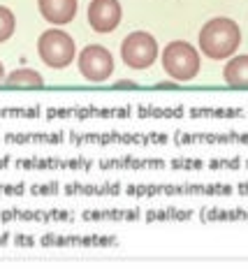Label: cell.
Returning a JSON list of instances; mask_svg holds the SVG:
<instances>
[{
    "label": "cell",
    "instance_id": "1",
    "mask_svg": "<svg viewBox=\"0 0 248 278\" xmlns=\"http://www.w3.org/2000/svg\"><path fill=\"white\" fill-rule=\"evenodd\" d=\"M241 44V31L236 21L227 17L211 19L202 26L200 31V51L206 58L213 61H223L236 54V49Z\"/></svg>",
    "mask_w": 248,
    "mask_h": 278
},
{
    "label": "cell",
    "instance_id": "2",
    "mask_svg": "<svg viewBox=\"0 0 248 278\" xmlns=\"http://www.w3.org/2000/svg\"><path fill=\"white\" fill-rule=\"evenodd\" d=\"M163 67L174 81H193L200 74V51L190 42L174 40L163 49Z\"/></svg>",
    "mask_w": 248,
    "mask_h": 278
},
{
    "label": "cell",
    "instance_id": "3",
    "mask_svg": "<svg viewBox=\"0 0 248 278\" xmlns=\"http://www.w3.org/2000/svg\"><path fill=\"white\" fill-rule=\"evenodd\" d=\"M37 54L54 70H63L77 58L74 40L61 28H49L37 40Z\"/></svg>",
    "mask_w": 248,
    "mask_h": 278
},
{
    "label": "cell",
    "instance_id": "4",
    "mask_svg": "<svg viewBox=\"0 0 248 278\" xmlns=\"http://www.w3.org/2000/svg\"><path fill=\"white\" fill-rule=\"evenodd\" d=\"M121 58L133 70H146L158 61V42L151 33L135 31L123 40Z\"/></svg>",
    "mask_w": 248,
    "mask_h": 278
},
{
    "label": "cell",
    "instance_id": "5",
    "mask_svg": "<svg viewBox=\"0 0 248 278\" xmlns=\"http://www.w3.org/2000/svg\"><path fill=\"white\" fill-rule=\"evenodd\" d=\"M77 65L81 77L93 84H100V81H107L114 72V56L102 44H88L77 56Z\"/></svg>",
    "mask_w": 248,
    "mask_h": 278
},
{
    "label": "cell",
    "instance_id": "6",
    "mask_svg": "<svg viewBox=\"0 0 248 278\" xmlns=\"http://www.w3.org/2000/svg\"><path fill=\"white\" fill-rule=\"evenodd\" d=\"M123 17L118 0H91L88 5V24L95 33H111L118 28Z\"/></svg>",
    "mask_w": 248,
    "mask_h": 278
},
{
    "label": "cell",
    "instance_id": "7",
    "mask_svg": "<svg viewBox=\"0 0 248 278\" xmlns=\"http://www.w3.org/2000/svg\"><path fill=\"white\" fill-rule=\"evenodd\" d=\"M40 14L54 26L70 24L77 14V0H37Z\"/></svg>",
    "mask_w": 248,
    "mask_h": 278
},
{
    "label": "cell",
    "instance_id": "8",
    "mask_svg": "<svg viewBox=\"0 0 248 278\" xmlns=\"http://www.w3.org/2000/svg\"><path fill=\"white\" fill-rule=\"evenodd\" d=\"M223 77L232 88L248 91V54L230 58L227 65H225V70H223Z\"/></svg>",
    "mask_w": 248,
    "mask_h": 278
},
{
    "label": "cell",
    "instance_id": "9",
    "mask_svg": "<svg viewBox=\"0 0 248 278\" xmlns=\"http://www.w3.org/2000/svg\"><path fill=\"white\" fill-rule=\"evenodd\" d=\"M5 84L14 86V88H40V86H44V79L37 70L19 67L12 74H5Z\"/></svg>",
    "mask_w": 248,
    "mask_h": 278
},
{
    "label": "cell",
    "instance_id": "10",
    "mask_svg": "<svg viewBox=\"0 0 248 278\" xmlns=\"http://www.w3.org/2000/svg\"><path fill=\"white\" fill-rule=\"evenodd\" d=\"M14 28H17V19H14V12L10 7L0 5V42H5L14 35Z\"/></svg>",
    "mask_w": 248,
    "mask_h": 278
},
{
    "label": "cell",
    "instance_id": "11",
    "mask_svg": "<svg viewBox=\"0 0 248 278\" xmlns=\"http://www.w3.org/2000/svg\"><path fill=\"white\" fill-rule=\"evenodd\" d=\"M0 84H5V67H3V63H0Z\"/></svg>",
    "mask_w": 248,
    "mask_h": 278
}]
</instances>
